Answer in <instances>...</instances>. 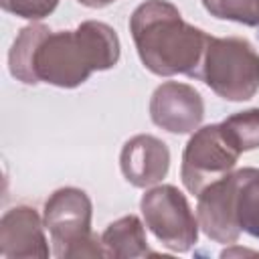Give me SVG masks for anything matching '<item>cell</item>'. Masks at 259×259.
Returning a JSON list of instances; mask_svg holds the SVG:
<instances>
[{"label":"cell","instance_id":"cell-17","mask_svg":"<svg viewBox=\"0 0 259 259\" xmlns=\"http://www.w3.org/2000/svg\"><path fill=\"white\" fill-rule=\"evenodd\" d=\"M77 2H81L83 6H89V8H103V6H107L115 0H77Z\"/></svg>","mask_w":259,"mask_h":259},{"label":"cell","instance_id":"cell-13","mask_svg":"<svg viewBox=\"0 0 259 259\" xmlns=\"http://www.w3.org/2000/svg\"><path fill=\"white\" fill-rule=\"evenodd\" d=\"M47 30H49V26H45V24H28L14 38L12 49L8 53V69L14 79H18L26 85H36L34 75H32V57H34V49H36L40 36Z\"/></svg>","mask_w":259,"mask_h":259},{"label":"cell","instance_id":"cell-15","mask_svg":"<svg viewBox=\"0 0 259 259\" xmlns=\"http://www.w3.org/2000/svg\"><path fill=\"white\" fill-rule=\"evenodd\" d=\"M202 6L214 18L233 20L247 26L259 24V0H202Z\"/></svg>","mask_w":259,"mask_h":259},{"label":"cell","instance_id":"cell-11","mask_svg":"<svg viewBox=\"0 0 259 259\" xmlns=\"http://www.w3.org/2000/svg\"><path fill=\"white\" fill-rule=\"evenodd\" d=\"M233 214L247 235L259 239V170L241 168L233 172Z\"/></svg>","mask_w":259,"mask_h":259},{"label":"cell","instance_id":"cell-7","mask_svg":"<svg viewBox=\"0 0 259 259\" xmlns=\"http://www.w3.org/2000/svg\"><path fill=\"white\" fill-rule=\"evenodd\" d=\"M150 117L158 127L170 134H190L198 130L204 117V103L194 87L166 81L152 93Z\"/></svg>","mask_w":259,"mask_h":259},{"label":"cell","instance_id":"cell-14","mask_svg":"<svg viewBox=\"0 0 259 259\" xmlns=\"http://www.w3.org/2000/svg\"><path fill=\"white\" fill-rule=\"evenodd\" d=\"M221 127L241 154L259 148V109L233 113L221 121Z\"/></svg>","mask_w":259,"mask_h":259},{"label":"cell","instance_id":"cell-1","mask_svg":"<svg viewBox=\"0 0 259 259\" xmlns=\"http://www.w3.org/2000/svg\"><path fill=\"white\" fill-rule=\"evenodd\" d=\"M130 32L140 61L154 75L198 77L208 34L188 24L172 2H142L130 18Z\"/></svg>","mask_w":259,"mask_h":259},{"label":"cell","instance_id":"cell-10","mask_svg":"<svg viewBox=\"0 0 259 259\" xmlns=\"http://www.w3.org/2000/svg\"><path fill=\"white\" fill-rule=\"evenodd\" d=\"M0 255L2 257H47V241L40 217L30 206L10 208L0 223Z\"/></svg>","mask_w":259,"mask_h":259},{"label":"cell","instance_id":"cell-8","mask_svg":"<svg viewBox=\"0 0 259 259\" xmlns=\"http://www.w3.org/2000/svg\"><path fill=\"white\" fill-rule=\"evenodd\" d=\"M119 166L123 178L138 188L158 184L170 168L168 146L148 134L134 136L127 140L119 154Z\"/></svg>","mask_w":259,"mask_h":259},{"label":"cell","instance_id":"cell-4","mask_svg":"<svg viewBox=\"0 0 259 259\" xmlns=\"http://www.w3.org/2000/svg\"><path fill=\"white\" fill-rule=\"evenodd\" d=\"M45 229L57 257H103L101 239L91 231V200L73 186L55 190L45 202Z\"/></svg>","mask_w":259,"mask_h":259},{"label":"cell","instance_id":"cell-6","mask_svg":"<svg viewBox=\"0 0 259 259\" xmlns=\"http://www.w3.org/2000/svg\"><path fill=\"white\" fill-rule=\"evenodd\" d=\"M241 152L225 136L221 123L196 130L182 154V184L188 192L200 194L208 184L231 174Z\"/></svg>","mask_w":259,"mask_h":259},{"label":"cell","instance_id":"cell-12","mask_svg":"<svg viewBox=\"0 0 259 259\" xmlns=\"http://www.w3.org/2000/svg\"><path fill=\"white\" fill-rule=\"evenodd\" d=\"M103 253L107 257H156L158 253L148 249L144 227L138 217L127 214L111 223L101 235Z\"/></svg>","mask_w":259,"mask_h":259},{"label":"cell","instance_id":"cell-9","mask_svg":"<svg viewBox=\"0 0 259 259\" xmlns=\"http://www.w3.org/2000/svg\"><path fill=\"white\" fill-rule=\"evenodd\" d=\"M196 219L208 239L217 243H237L241 229L233 214V172L208 184L198 194Z\"/></svg>","mask_w":259,"mask_h":259},{"label":"cell","instance_id":"cell-3","mask_svg":"<svg viewBox=\"0 0 259 259\" xmlns=\"http://www.w3.org/2000/svg\"><path fill=\"white\" fill-rule=\"evenodd\" d=\"M198 79L227 101H247L259 89V55L247 38L208 36Z\"/></svg>","mask_w":259,"mask_h":259},{"label":"cell","instance_id":"cell-5","mask_svg":"<svg viewBox=\"0 0 259 259\" xmlns=\"http://www.w3.org/2000/svg\"><path fill=\"white\" fill-rule=\"evenodd\" d=\"M140 210L146 227L168 249L186 253L198 239V219H194L186 196L172 184L150 188L142 200Z\"/></svg>","mask_w":259,"mask_h":259},{"label":"cell","instance_id":"cell-2","mask_svg":"<svg viewBox=\"0 0 259 259\" xmlns=\"http://www.w3.org/2000/svg\"><path fill=\"white\" fill-rule=\"evenodd\" d=\"M119 61V38L111 26L87 20L75 30H47L32 57L34 81L57 87H77L93 71H105Z\"/></svg>","mask_w":259,"mask_h":259},{"label":"cell","instance_id":"cell-16","mask_svg":"<svg viewBox=\"0 0 259 259\" xmlns=\"http://www.w3.org/2000/svg\"><path fill=\"white\" fill-rule=\"evenodd\" d=\"M57 2L59 0H0L6 12L28 20H38L49 16L57 8Z\"/></svg>","mask_w":259,"mask_h":259}]
</instances>
